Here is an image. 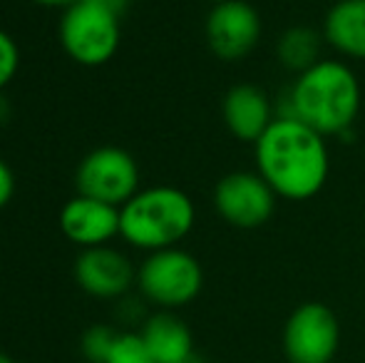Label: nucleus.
<instances>
[{
    "mask_svg": "<svg viewBox=\"0 0 365 363\" xmlns=\"http://www.w3.org/2000/svg\"><path fill=\"white\" fill-rule=\"evenodd\" d=\"M256 172L276 197L303 202L316 197L328 180L331 157L326 137L293 117H276L254 145Z\"/></svg>",
    "mask_w": 365,
    "mask_h": 363,
    "instance_id": "1",
    "label": "nucleus"
},
{
    "mask_svg": "<svg viewBox=\"0 0 365 363\" xmlns=\"http://www.w3.org/2000/svg\"><path fill=\"white\" fill-rule=\"evenodd\" d=\"M286 105L276 117H293L323 137L346 135L363 105L358 75L343 60L323 58L296 75L286 92Z\"/></svg>",
    "mask_w": 365,
    "mask_h": 363,
    "instance_id": "2",
    "label": "nucleus"
},
{
    "mask_svg": "<svg viewBox=\"0 0 365 363\" xmlns=\"http://www.w3.org/2000/svg\"><path fill=\"white\" fill-rule=\"evenodd\" d=\"M194 202L177 187H152L137 192L120 209V234L145 252L172 249L192 232Z\"/></svg>",
    "mask_w": 365,
    "mask_h": 363,
    "instance_id": "3",
    "label": "nucleus"
},
{
    "mask_svg": "<svg viewBox=\"0 0 365 363\" xmlns=\"http://www.w3.org/2000/svg\"><path fill=\"white\" fill-rule=\"evenodd\" d=\"M60 40L75 63L97 68L115 58L120 48V15L90 3L70 5L60 20Z\"/></svg>",
    "mask_w": 365,
    "mask_h": 363,
    "instance_id": "4",
    "label": "nucleus"
},
{
    "mask_svg": "<svg viewBox=\"0 0 365 363\" xmlns=\"http://www.w3.org/2000/svg\"><path fill=\"white\" fill-rule=\"evenodd\" d=\"M140 291L162 309H179L192 304L204 286L202 264L184 249L152 252L137 272Z\"/></svg>",
    "mask_w": 365,
    "mask_h": 363,
    "instance_id": "5",
    "label": "nucleus"
},
{
    "mask_svg": "<svg viewBox=\"0 0 365 363\" xmlns=\"http://www.w3.org/2000/svg\"><path fill=\"white\" fill-rule=\"evenodd\" d=\"M281 344L289 363H331L341 346L338 316L321 301H306L286 319Z\"/></svg>",
    "mask_w": 365,
    "mask_h": 363,
    "instance_id": "6",
    "label": "nucleus"
},
{
    "mask_svg": "<svg viewBox=\"0 0 365 363\" xmlns=\"http://www.w3.org/2000/svg\"><path fill=\"white\" fill-rule=\"evenodd\" d=\"M77 192L82 197L125 207L140 192V167L135 157L120 147H100L92 150L80 162L75 175Z\"/></svg>",
    "mask_w": 365,
    "mask_h": 363,
    "instance_id": "7",
    "label": "nucleus"
},
{
    "mask_svg": "<svg viewBox=\"0 0 365 363\" xmlns=\"http://www.w3.org/2000/svg\"><path fill=\"white\" fill-rule=\"evenodd\" d=\"M214 207L226 224L236 229L264 227L276 212V192L259 172L236 170L214 187Z\"/></svg>",
    "mask_w": 365,
    "mask_h": 363,
    "instance_id": "8",
    "label": "nucleus"
},
{
    "mask_svg": "<svg viewBox=\"0 0 365 363\" xmlns=\"http://www.w3.org/2000/svg\"><path fill=\"white\" fill-rule=\"evenodd\" d=\"M259 10L246 0H221L207 15V33L209 50L224 63H239L244 60L261 40Z\"/></svg>",
    "mask_w": 365,
    "mask_h": 363,
    "instance_id": "9",
    "label": "nucleus"
},
{
    "mask_svg": "<svg viewBox=\"0 0 365 363\" xmlns=\"http://www.w3.org/2000/svg\"><path fill=\"white\" fill-rule=\"evenodd\" d=\"M60 229L85 249L105 247L120 234V207L92 197H75L60 212Z\"/></svg>",
    "mask_w": 365,
    "mask_h": 363,
    "instance_id": "10",
    "label": "nucleus"
},
{
    "mask_svg": "<svg viewBox=\"0 0 365 363\" xmlns=\"http://www.w3.org/2000/svg\"><path fill=\"white\" fill-rule=\"evenodd\" d=\"M75 279L90 296L115 299L130 291L135 269L122 252L110 247H92L77 257Z\"/></svg>",
    "mask_w": 365,
    "mask_h": 363,
    "instance_id": "11",
    "label": "nucleus"
},
{
    "mask_svg": "<svg viewBox=\"0 0 365 363\" xmlns=\"http://www.w3.org/2000/svg\"><path fill=\"white\" fill-rule=\"evenodd\" d=\"M221 115L229 132L241 142H254L264 135L276 120V107L264 88L251 83L234 85L224 95Z\"/></svg>",
    "mask_w": 365,
    "mask_h": 363,
    "instance_id": "12",
    "label": "nucleus"
},
{
    "mask_svg": "<svg viewBox=\"0 0 365 363\" xmlns=\"http://www.w3.org/2000/svg\"><path fill=\"white\" fill-rule=\"evenodd\" d=\"M323 38L343 58L365 60V0H336L323 20Z\"/></svg>",
    "mask_w": 365,
    "mask_h": 363,
    "instance_id": "13",
    "label": "nucleus"
},
{
    "mask_svg": "<svg viewBox=\"0 0 365 363\" xmlns=\"http://www.w3.org/2000/svg\"><path fill=\"white\" fill-rule=\"evenodd\" d=\"M142 339L154 363H187L194 356L192 331L179 316L169 311L149 316L142 329Z\"/></svg>",
    "mask_w": 365,
    "mask_h": 363,
    "instance_id": "14",
    "label": "nucleus"
},
{
    "mask_svg": "<svg viewBox=\"0 0 365 363\" xmlns=\"http://www.w3.org/2000/svg\"><path fill=\"white\" fill-rule=\"evenodd\" d=\"M323 43H326L323 33L308 28V25H296V28H289L279 35V40H276V58H279V63L286 70L301 75L323 60Z\"/></svg>",
    "mask_w": 365,
    "mask_h": 363,
    "instance_id": "15",
    "label": "nucleus"
},
{
    "mask_svg": "<svg viewBox=\"0 0 365 363\" xmlns=\"http://www.w3.org/2000/svg\"><path fill=\"white\" fill-rule=\"evenodd\" d=\"M105 363H154L142 334H117Z\"/></svg>",
    "mask_w": 365,
    "mask_h": 363,
    "instance_id": "16",
    "label": "nucleus"
},
{
    "mask_svg": "<svg viewBox=\"0 0 365 363\" xmlns=\"http://www.w3.org/2000/svg\"><path fill=\"white\" fill-rule=\"evenodd\" d=\"M115 339L117 334L110 326H92L82 336V354H85V359L90 363H105Z\"/></svg>",
    "mask_w": 365,
    "mask_h": 363,
    "instance_id": "17",
    "label": "nucleus"
},
{
    "mask_svg": "<svg viewBox=\"0 0 365 363\" xmlns=\"http://www.w3.org/2000/svg\"><path fill=\"white\" fill-rule=\"evenodd\" d=\"M20 68V50L5 30H0V90L15 78Z\"/></svg>",
    "mask_w": 365,
    "mask_h": 363,
    "instance_id": "18",
    "label": "nucleus"
},
{
    "mask_svg": "<svg viewBox=\"0 0 365 363\" xmlns=\"http://www.w3.org/2000/svg\"><path fill=\"white\" fill-rule=\"evenodd\" d=\"M13 192H15V177L10 172V167L0 160V209L13 199Z\"/></svg>",
    "mask_w": 365,
    "mask_h": 363,
    "instance_id": "19",
    "label": "nucleus"
},
{
    "mask_svg": "<svg viewBox=\"0 0 365 363\" xmlns=\"http://www.w3.org/2000/svg\"><path fill=\"white\" fill-rule=\"evenodd\" d=\"M90 3L100 5V8L110 10V13H115V15H122V10L127 8V0H90Z\"/></svg>",
    "mask_w": 365,
    "mask_h": 363,
    "instance_id": "20",
    "label": "nucleus"
},
{
    "mask_svg": "<svg viewBox=\"0 0 365 363\" xmlns=\"http://www.w3.org/2000/svg\"><path fill=\"white\" fill-rule=\"evenodd\" d=\"M33 3L45 5V8H65V10H68L70 5L80 3V0H33Z\"/></svg>",
    "mask_w": 365,
    "mask_h": 363,
    "instance_id": "21",
    "label": "nucleus"
},
{
    "mask_svg": "<svg viewBox=\"0 0 365 363\" xmlns=\"http://www.w3.org/2000/svg\"><path fill=\"white\" fill-rule=\"evenodd\" d=\"M8 115H10V105H8V102H5V97L0 95V122L8 120Z\"/></svg>",
    "mask_w": 365,
    "mask_h": 363,
    "instance_id": "22",
    "label": "nucleus"
},
{
    "mask_svg": "<svg viewBox=\"0 0 365 363\" xmlns=\"http://www.w3.org/2000/svg\"><path fill=\"white\" fill-rule=\"evenodd\" d=\"M0 363H15L10 356H5V354H0Z\"/></svg>",
    "mask_w": 365,
    "mask_h": 363,
    "instance_id": "23",
    "label": "nucleus"
},
{
    "mask_svg": "<svg viewBox=\"0 0 365 363\" xmlns=\"http://www.w3.org/2000/svg\"><path fill=\"white\" fill-rule=\"evenodd\" d=\"M214 3H221V0H214Z\"/></svg>",
    "mask_w": 365,
    "mask_h": 363,
    "instance_id": "24",
    "label": "nucleus"
}]
</instances>
